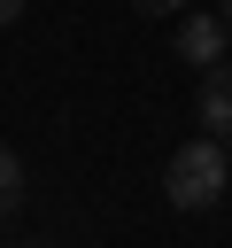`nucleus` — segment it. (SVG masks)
<instances>
[{
    "mask_svg": "<svg viewBox=\"0 0 232 248\" xmlns=\"http://www.w3.org/2000/svg\"><path fill=\"white\" fill-rule=\"evenodd\" d=\"M224 186H232V155H224L217 140H186V147L170 155V170H162V194H170L178 209H217Z\"/></svg>",
    "mask_w": 232,
    "mask_h": 248,
    "instance_id": "nucleus-1",
    "label": "nucleus"
},
{
    "mask_svg": "<svg viewBox=\"0 0 232 248\" xmlns=\"http://www.w3.org/2000/svg\"><path fill=\"white\" fill-rule=\"evenodd\" d=\"M224 46H232V23H224V16H186V23H178V54H186L193 70H217Z\"/></svg>",
    "mask_w": 232,
    "mask_h": 248,
    "instance_id": "nucleus-2",
    "label": "nucleus"
},
{
    "mask_svg": "<svg viewBox=\"0 0 232 248\" xmlns=\"http://www.w3.org/2000/svg\"><path fill=\"white\" fill-rule=\"evenodd\" d=\"M201 124H217V132H232V70L217 62V70H201Z\"/></svg>",
    "mask_w": 232,
    "mask_h": 248,
    "instance_id": "nucleus-3",
    "label": "nucleus"
},
{
    "mask_svg": "<svg viewBox=\"0 0 232 248\" xmlns=\"http://www.w3.org/2000/svg\"><path fill=\"white\" fill-rule=\"evenodd\" d=\"M23 202V163H15V147H0V217Z\"/></svg>",
    "mask_w": 232,
    "mask_h": 248,
    "instance_id": "nucleus-4",
    "label": "nucleus"
},
{
    "mask_svg": "<svg viewBox=\"0 0 232 248\" xmlns=\"http://www.w3.org/2000/svg\"><path fill=\"white\" fill-rule=\"evenodd\" d=\"M139 8H147V16H178L186 0H139Z\"/></svg>",
    "mask_w": 232,
    "mask_h": 248,
    "instance_id": "nucleus-5",
    "label": "nucleus"
},
{
    "mask_svg": "<svg viewBox=\"0 0 232 248\" xmlns=\"http://www.w3.org/2000/svg\"><path fill=\"white\" fill-rule=\"evenodd\" d=\"M23 8H31V0H0V23H15V16H23Z\"/></svg>",
    "mask_w": 232,
    "mask_h": 248,
    "instance_id": "nucleus-6",
    "label": "nucleus"
},
{
    "mask_svg": "<svg viewBox=\"0 0 232 248\" xmlns=\"http://www.w3.org/2000/svg\"><path fill=\"white\" fill-rule=\"evenodd\" d=\"M217 16H224V23H232V0H217Z\"/></svg>",
    "mask_w": 232,
    "mask_h": 248,
    "instance_id": "nucleus-7",
    "label": "nucleus"
},
{
    "mask_svg": "<svg viewBox=\"0 0 232 248\" xmlns=\"http://www.w3.org/2000/svg\"><path fill=\"white\" fill-rule=\"evenodd\" d=\"M31 248H46V240H31Z\"/></svg>",
    "mask_w": 232,
    "mask_h": 248,
    "instance_id": "nucleus-8",
    "label": "nucleus"
},
{
    "mask_svg": "<svg viewBox=\"0 0 232 248\" xmlns=\"http://www.w3.org/2000/svg\"><path fill=\"white\" fill-rule=\"evenodd\" d=\"M224 155H232V147H224Z\"/></svg>",
    "mask_w": 232,
    "mask_h": 248,
    "instance_id": "nucleus-9",
    "label": "nucleus"
}]
</instances>
